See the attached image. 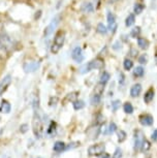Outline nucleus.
<instances>
[{"label":"nucleus","mask_w":157,"mask_h":158,"mask_svg":"<svg viewBox=\"0 0 157 158\" xmlns=\"http://www.w3.org/2000/svg\"><path fill=\"white\" fill-rule=\"evenodd\" d=\"M33 109H34V115L33 120H32V127H33V132L36 138H41L43 132V120L39 115V104H38V97L37 99L34 100L33 102Z\"/></svg>","instance_id":"1"},{"label":"nucleus","mask_w":157,"mask_h":158,"mask_svg":"<svg viewBox=\"0 0 157 158\" xmlns=\"http://www.w3.org/2000/svg\"><path fill=\"white\" fill-rule=\"evenodd\" d=\"M14 47V41L6 33H0V59L4 60L8 57L10 50Z\"/></svg>","instance_id":"2"},{"label":"nucleus","mask_w":157,"mask_h":158,"mask_svg":"<svg viewBox=\"0 0 157 158\" xmlns=\"http://www.w3.org/2000/svg\"><path fill=\"white\" fill-rule=\"evenodd\" d=\"M103 66H105V60L101 57H96L89 61L88 63L83 64L80 68V73L85 74L95 69H102Z\"/></svg>","instance_id":"3"},{"label":"nucleus","mask_w":157,"mask_h":158,"mask_svg":"<svg viewBox=\"0 0 157 158\" xmlns=\"http://www.w3.org/2000/svg\"><path fill=\"white\" fill-rule=\"evenodd\" d=\"M65 41V32L62 30H59L57 33L55 34L54 40L51 46V53L52 54H57V53L62 49Z\"/></svg>","instance_id":"4"},{"label":"nucleus","mask_w":157,"mask_h":158,"mask_svg":"<svg viewBox=\"0 0 157 158\" xmlns=\"http://www.w3.org/2000/svg\"><path fill=\"white\" fill-rule=\"evenodd\" d=\"M60 20H61V16L60 15H57V16H55L54 18L52 19L51 23L49 24L48 26H47L46 28H44V32H43V35L44 37H49L50 35H51L54 30L56 28H57V26L59 25V23H60Z\"/></svg>","instance_id":"5"},{"label":"nucleus","mask_w":157,"mask_h":158,"mask_svg":"<svg viewBox=\"0 0 157 158\" xmlns=\"http://www.w3.org/2000/svg\"><path fill=\"white\" fill-rule=\"evenodd\" d=\"M106 21H108L109 31H111L112 33L114 34L118 29V24H117L116 16H115V14L112 13L111 10H108V13H106Z\"/></svg>","instance_id":"6"},{"label":"nucleus","mask_w":157,"mask_h":158,"mask_svg":"<svg viewBox=\"0 0 157 158\" xmlns=\"http://www.w3.org/2000/svg\"><path fill=\"white\" fill-rule=\"evenodd\" d=\"M105 152V144H96L92 145L88 148V154L90 156H100Z\"/></svg>","instance_id":"7"},{"label":"nucleus","mask_w":157,"mask_h":158,"mask_svg":"<svg viewBox=\"0 0 157 158\" xmlns=\"http://www.w3.org/2000/svg\"><path fill=\"white\" fill-rule=\"evenodd\" d=\"M146 139L145 138L143 131L141 130H137L134 133V146H133V149H134V151H140L141 150V147L142 145H143V142Z\"/></svg>","instance_id":"8"},{"label":"nucleus","mask_w":157,"mask_h":158,"mask_svg":"<svg viewBox=\"0 0 157 158\" xmlns=\"http://www.w3.org/2000/svg\"><path fill=\"white\" fill-rule=\"evenodd\" d=\"M39 65H40V62H38V61H35V60L28 61L23 64V69H24L25 73H35V71L39 68Z\"/></svg>","instance_id":"9"},{"label":"nucleus","mask_w":157,"mask_h":158,"mask_svg":"<svg viewBox=\"0 0 157 158\" xmlns=\"http://www.w3.org/2000/svg\"><path fill=\"white\" fill-rule=\"evenodd\" d=\"M72 60H75L76 63H82L85 59V56L83 54V50L81 47H76L73 48V50L72 51Z\"/></svg>","instance_id":"10"},{"label":"nucleus","mask_w":157,"mask_h":158,"mask_svg":"<svg viewBox=\"0 0 157 158\" xmlns=\"http://www.w3.org/2000/svg\"><path fill=\"white\" fill-rule=\"evenodd\" d=\"M11 81H13V77H11L10 74H6V76L0 81V96L7 90L8 86L11 84Z\"/></svg>","instance_id":"11"},{"label":"nucleus","mask_w":157,"mask_h":158,"mask_svg":"<svg viewBox=\"0 0 157 158\" xmlns=\"http://www.w3.org/2000/svg\"><path fill=\"white\" fill-rule=\"evenodd\" d=\"M138 122L143 126H152L154 123V118L150 114H142L138 117Z\"/></svg>","instance_id":"12"},{"label":"nucleus","mask_w":157,"mask_h":158,"mask_svg":"<svg viewBox=\"0 0 157 158\" xmlns=\"http://www.w3.org/2000/svg\"><path fill=\"white\" fill-rule=\"evenodd\" d=\"M142 91H143V88H142V85L137 83V84H133L131 87H130V96L132 98H137L141 95Z\"/></svg>","instance_id":"13"},{"label":"nucleus","mask_w":157,"mask_h":158,"mask_svg":"<svg viewBox=\"0 0 157 158\" xmlns=\"http://www.w3.org/2000/svg\"><path fill=\"white\" fill-rule=\"evenodd\" d=\"M154 96H155V90H154L153 87H151V88L148 89L146 92H145V94H144V102L147 103V104L151 103L153 101V99H154Z\"/></svg>","instance_id":"14"},{"label":"nucleus","mask_w":157,"mask_h":158,"mask_svg":"<svg viewBox=\"0 0 157 158\" xmlns=\"http://www.w3.org/2000/svg\"><path fill=\"white\" fill-rule=\"evenodd\" d=\"M81 11L85 14H92L94 11V5L91 2H84L81 5Z\"/></svg>","instance_id":"15"},{"label":"nucleus","mask_w":157,"mask_h":158,"mask_svg":"<svg viewBox=\"0 0 157 158\" xmlns=\"http://www.w3.org/2000/svg\"><path fill=\"white\" fill-rule=\"evenodd\" d=\"M137 43H138V48H140L141 50H147L148 48H149L150 46V43H149V40H147V38H145V37H138L137 38Z\"/></svg>","instance_id":"16"},{"label":"nucleus","mask_w":157,"mask_h":158,"mask_svg":"<svg viewBox=\"0 0 157 158\" xmlns=\"http://www.w3.org/2000/svg\"><path fill=\"white\" fill-rule=\"evenodd\" d=\"M11 111V106L7 100H2L1 106H0V112L3 114H10Z\"/></svg>","instance_id":"17"},{"label":"nucleus","mask_w":157,"mask_h":158,"mask_svg":"<svg viewBox=\"0 0 157 158\" xmlns=\"http://www.w3.org/2000/svg\"><path fill=\"white\" fill-rule=\"evenodd\" d=\"M132 74L134 77H143L145 76V68L142 66V65H138V66L133 68V71H132Z\"/></svg>","instance_id":"18"},{"label":"nucleus","mask_w":157,"mask_h":158,"mask_svg":"<svg viewBox=\"0 0 157 158\" xmlns=\"http://www.w3.org/2000/svg\"><path fill=\"white\" fill-rule=\"evenodd\" d=\"M141 33H142V29L140 26H135V27H133L131 30H130V37L131 38H134V40H137L138 37L141 36Z\"/></svg>","instance_id":"19"},{"label":"nucleus","mask_w":157,"mask_h":158,"mask_svg":"<svg viewBox=\"0 0 157 158\" xmlns=\"http://www.w3.org/2000/svg\"><path fill=\"white\" fill-rule=\"evenodd\" d=\"M65 148H66V146H65V144L63 142L61 141H57L54 144V147H53V150H54L56 153H60V152L64 151Z\"/></svg>","instance_id":"20"},{"label":"nucleus","mask_w":157,"mask_h":158,"mask_svg":"<svg viewBox=\"0 0 157 158\" xmlns=\"http://www.w3.org/2000/svg\"><path fill=\"white\" fill-rule=\"evenodd\" d=\"M123 111H124L125 114H128V115L133 114V112H134V108H133L132 103L129 102V101H126V102H124V104H123Z\"/></svg>","instance_id":"21"},{"label":"nucleus","mask_w":157,"mask_h":158,"mask_svg":"<svg viewBox=\"0 0 157 158\" xmlns=\"http://www.w3.org/2000/svg\"><path fill=\"white\" fill-rule=\"evenodd\" d=\"M145 8H146L145 4L137 2V3H134V5H133V14L138 16V15H141L142 13H143Z\"/></svg>","instance_id":"22"},{"label":"nucleus","mask_w":157,"mask_h":158,"mask_svg":"<svg viewBox=\"0 0 157 158\" xmlns=\"http://www.w3.org/2000/svg\"><path fill=\"white\" fill-rule=\"evenodd\" d=\"M123 68H124V70H126V71H128V70H131L132 68H133V61H132V59L131 58H125L123 60Z\"/></svg>","instance_id":"23"},{"label":"nucleus","mask_w":157,"mask_h":158,"mask_svg":"<svg viewBox=\"0 0 157 158\" xmlns=\"http://www.w3.org/2000/svg\"><path fill=\"white\" fill-rule=\"evenodd\" d=\"M135 23V15L134 14H128V16L125 19V26L126 27H131Z\"/></svg>","instance_id":"24"},{"label":"nucleus","mask_w":157,"mask_h":158,"mask_svg":"<svg viewBox=\"0 0 157 158\" xmlns=\"http://www.w3.org/2000/svg\"><path fill=\"white\" fill-rule=\"evenodd\" d=\"M108 31H109L108 27H106V26L103 23H98V24H97V26H96V32H97V33H99V34H101V35H105L106 33H108Z\"/></svg>","instance_id":"25"},{"label":"nucleus","mask_w":157,"mask_h":158,"mask_svg":"<svg viewBox=\"0 0 157 158\" xmlns=\"http://www.w3.org/2000/svg\"><path fill=\"white\" fill-rule=\"evenodd\" d=\"M109 79H111V74H109V73H108V71H103V73L100 74V77H99V82L102 83V84H106Z\"/></svg>","instance_id":"26"},{"label":"nucleus","mask_w":157,"mask_h":158,"mask_svg":"<svg viewBox=\"0 0 157 158\" xmlns=\"http://www.w3.org/2000/svg\"><path fill=\"white\" fill-rule=\"evenodd\" d=\"M72 106H73V109H75L76 111H80V110L85 108V102L83 100L76 99L72 102Z\"/></svg>","instance_id":"27"},{"label":"nucleus","mask_w":157,"mask_h":158,"mask_svg":"<svg viewBox=\"0 0 157 158\" xmlns=\"http://www.w3.org/2000/svg\"><path fill=\"white\" fill-rule=\"evenodd\" d=\"M105 84H102V83H98L96 86H95V88H94V93L93 94H97V95H102L103 93V91H105Z\"/></svg>","instance_id":"28"},{"label":"nucleus","mask_w":157,"mask_h":158,"mask_svg":"<svg viewBox=\"0 0 157 158\" xmlns=\"http://www.w3.org/2000/svg\"><path fill=\"white\" fill-rule=\"evenodd\" d=\"M101 101V95H97V94H93L92 96L90 97V103L92 106H97L98 103H100Z\"/></svg>","instance_id":"29"},{"label":"nucleus","mask_w":157,"mask_h":158,"mask_svg":"<svg viewBox=\"0 0 157 158\" xmlns=\"http://www.w3.org/2000/svg\"><path fill=\"white\" fill-rule=\"evenodd\" d=\"M138 62L140 63L141 65H146L148 62H149V56L147 54H142V55H138Z\"/></svg>","instance_id":"30"},{"label":"nucleus","mask_w":157,"mask_h":158,"mask_svg":"<svg viewBox=\"0 0 157 158\" xmlns=\"http://www.w3.org/2000/svg\"><path fill=\"white\" fill-rule=\"evenodd\" d=\"M117 135H118V142L119 143H123L126 139V136H127L126 132L122 129L117 130Z\"/></svg>","instance_id":"31"},{"label":"nucleus","mask_w":157,"mask_h":158,"mask_svg":"<svg viewBox=\"0 0 157 158\" xmlns=\"http://www.w3.org/2000/svg\"><path fill=\"white\" fill-rule=\"evenodd\" d=\"M128 56L129 58H138V51L137 50V48L134 47H131L129 49V52H128Z\"/></svg>","instance_id":"32"},{"label":"nucleus","mask_w":157,"mask_h":158,"mask_svg":"<svg viewBox=\"0 0 157 158\" xmlns=\"http://www.w3.org/2000/svg\"><path fill=\"white\" fill-rule=\"evenodd\" d=\"M118 130V127L115 122H111L109 125V128H108V133H109V135H113L114 132H116V131Z\"/></svg>","instance_id":"33"},{"label":"nucleus","mask_w":157,"mask_h":158,"mask_svg":"<svg viewBox=\"0 0 157 158\" xmlns=\"http://www.w3.org/2000/svg\"><path fill=\"white\" fill-rule=\"evenodd\" d=\"M150 148H151V143L148 141V139H145L143 142V145H142V147H141V151L147 152L148 150H150Z\"/></svg>","instance_id":"34"},{"label":"nucleus","mask_w":157,"mask_h":158,"mask_svg":"<svg viewBox=\"0 0 157 158\" xmlns=\"http://www.w3.org/2000/svg\"><path fill=\"white\" fill-rule=\"evenodd\" d=\"M111 106H112V110H113V112H117L118 109H119L120 106H121V101L119 99L114 100V101H112Z\"/></svg>","instance_id":"35"},{"label":"nucleus","mask_w":157,"mask_h":158,"mask_svg":"<svg viewBox=\"0 0 157 158\" xmlns=\"http://www.w3.org/2000/svg\"><path fill=\"white\" fill-rule=\"evenodd\" d=\"M122 156H123L122 149H121V148H116V150H115L112 158H122Z\"/></svg>","instance_id":"36"},{"label":"nucleus","mask_w":157,"mask_h":158,"mask_svg":"<svg viewBox=\"0 0 157 158\" xmlns=\"http://www.w3.org/2000/svg\"><path fill=\"white\" fill-rule=\"evenodd\" d=\"M123 48L122 46V43H121L120 40H117V41H115V44L112 46V49H113L114 51H120L121 49Z\"/></svg>","instance_id":"37"},{"label":"nucleus","mask_w":157,"mask_h":158,"mask_svg":"<svg viewBox=\"0 0 157 158\" xmlns=\"http://www.w3.org/2000/svg\"><path fill=\"white\" fill-rule=\"evenodd\" d=\"M78 92H72V93H69L68 95H67V99L70 100V101H75L78 99Z\"/></svg>","instance_id":"38"},{"label":"nucleus","mask_w":157,"mask_h":158,"mask_svg":"<svg viewBox=\"0 0 157 158\" xmlns=\"http://www.w3.org/2000/svg\"><path fill=\"white\" fill-rule=\"evenodd\" d=\"M55 127H56V123H55V122H51V125H50V127H49V129H48V133H49V135H52L53 130L55 131Z\"/></svg>","instance_id":"39"},{"label":"nucleus","mask_w":157,"mask_h":158,"mask_svg":"<svg viewBox=\"0 0 157 158\" xmlns=\"http://www.w3.org/2000/svg\"><path fill=\"white\" fill-rule=\"evenodd\" d=\"M20 130H21V132H22V133H25L26 131L28 130V125L27 124H22L20 126Z\"/></svg>","instance_id":"40"},{"label":"nucleus","mask_w":157,"mask_h":158,"mask_svg":"<svg viewBox=\"0 0 157 158\" xmlns=\"http://www.w3.org/2000/svg\"><path fill=\"white\" fill-rule=\"evenodd\" d=\"M151 139H152L153 142L157 141V128H156V129H154V130H153L152 135H151Z\"/></svg>","instance_id":"41"},{"label":"nucleus","mask_w":157,"mask_h":158,"mask_svg":"<svg viewBox=\"0 0 157 158\" xmlns=\"http://www.w3.org/2000/svg\"><path fill=\"white\" fill-rule=\"evenodd\" d=\"M124 82H125V77H124V74L122 73H120V74H119V84L123 85Z\"/></svg>","instance_id":"42"},{"label":"nucleus","mask_w":157,"mask_h":158,"mask_svg":"<svg viewBox=\"0 0 157 158\" xmlns=\"http://www.w3.org/2000/svg\"><path fill=\"white\" fill-rule=\"evenodd\" d=\"M40 16H41V10L36 11V13H35V15H34V20H38L40 18Z\"/></svg>","instance_id":"43"},{"label":"nucleus","mask_w":157,"mask_h":158,"mask_svg":"<svg viewBox=\"0 0 157 158\" xmlns=\"http://www.w3.org/2000/svg\"><path fill=\"white\" fill-rule=\"evenodd\" d=\"M101 158H111V155L108 153H103V156Z\"/></svg>","instance_id":"44"},{"label":"nucleus","mask_w":157,"mask_h":158,"mask_svg":"<svg viewBox=\"0 0 157 158\" xmlns=\"http://www.w3.org/2000/svg\"><path fill=\"white\" fill-rule=\"evenodd\" d=\"M118 1H120V0H109L111 3H116V2H118Z\"/></svg>","instance_id":"45"},{"label":"nucleus","mask_w":157,"mask_h":158,"mask_svg":"<svg viewBox=\"0 0 157 158\" xmlns=\"http://www.w3.org/2000/svg\"><path fill=\"white\" fill-rule=\"evenodd\" d=\"M39 158H41V157H39Z\"/></svg>","instance_id":"46"}]
</instances>
